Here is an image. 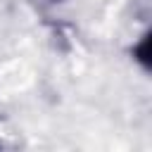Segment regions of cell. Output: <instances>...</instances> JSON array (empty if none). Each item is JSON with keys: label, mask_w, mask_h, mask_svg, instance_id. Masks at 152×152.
Returning a JSON list of instances; mask_svg holds the SVG:
<instances>
[{"label": "cell", "mask_w": 152, "mask_h": 152, "mask_svg": "<svg viewBox=\"0 0 152 152\" xmlns=\"http://www.w3.org/2000/svg\"><path fill=\"white\" fill-rule=\"evenodd\" d=\"M133 57L147 69L150 66V33H145L142 38H140V43L133 48Z\"/></svg>", "instance_id": "6da1fadb"}]
</instances>
